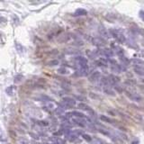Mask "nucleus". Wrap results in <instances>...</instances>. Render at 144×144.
<instances>
[{"instance_id":"nucleus-1","label":"nucleus","mask_w":144,"mask_h":144,"mask_svg":"<svg viewBox=\"0 0 144 144\" xmlns=\"http://www.w3.org/2000/svg\"><path fill=\"white\" fill-rule=\"evenodd\" d=\"M76 104H77V103H76V100L74 98H72L70 96H64L62 97V103L60 106L65 110H68V109L75 108Z\"/></svg>"},{"instance_id":"nucleus-2","label":"nucleus","mask_w":144,"mask_h":144,"mask_svg":"<svg viewBox=\"0 0 144 144\" xmlns=\"http://www.w3.org/2000/svg\"><path fill=\"white\" fill-rule=\"evenodd\" d=\"M109 32H110V35L114 37L118 42H120V43H124L125 42V36L123 35L122 31L119 30V29H110Z\"/></svg>"},{"instance_id":"nucleus-3","label":"nucleus","mask_w":144,"mask_h":144,"mask_svg":"<svg viewBox=\"0 0 144 144\" xmlns=\"http://www.w3.org/2000/svg\"><path fill=\"white\" fill-rule=\"evenodd\" d=\"M126 96H127L128 98H130L132 101H134V102L140 103L142 101V97H141V95H139L138 93L134 92V91H125Z\"/></svg>"},{"instance_id":"nucleus-4","label":"nucleus","mask_w":144,"mask_h":144,"mask_svg":"<svg viewBox=\"0 0 144 144\" xmlns=\"http://www.w3.org/2000/svg\"><path fill=\"white\" fill-rule=\"evenodd\" d=\"M87 119H80V118H72L70 120L71 123L73 126H77V127L86 128L87 126Z\"/></svg>"},{"instance_id":"nucleus-5","label":"nucleus","mask_w":144,"mask_h":144,"mask_svg":"<svg viewBox=\"0 0 144 144\" xmlns=\"http://www.w3.org/2000/svg\"><path fill=\"white\" fill-rule=\"evenodd\" d=\"M92 44L98 48L103 47V46H104L106 44V40H104V38H102L100 36L94 37V38H92Z\"/></svg>"},{"instance_id":"nucleus-6","label":"nucleus","mask_w":144,"mask_h":144,"mask_svg":"<svg viewBox=\"0 0 144 144\" xmlns=\"http://www.w3.org/2000/svg\"><path fill=\"white\" fill-rule=\"evenodd\" d=\"M98 32H99V34L101 35L100 37L104 38V40H106V39H109L111 37L109 31L104 26V25H100V26L98 27Z\"/></svg>"},{"instance_id":"nucleus-7","label":"nucleus","mask_w":144,"mask_h":144,"mask_svg":"<svg viewBox=\"0 0 144 144\" xmlns=\"http://www.w3.org/2000/svg\"><path fill=\"white\" fill-rule=\"evenodd\" d=\"M100 78H101V73H100V71H98V70L93 71L88 77V80L92 83L97 82L98 80H100Z\"/></svg>"},{"instance_id":"nucleus-8","label":"nucleus","mask_w":144,"mask_h":144,"mask_svg":"<svg viewBox=\"0 0 144 144\" xmlns=\"http://www.w3.org/2000/svg\"><path fill=\"white\" fill-rule=\"evenodd\" d=\"M74 60H75V62L77 64V66H86L88 63V60H87V58L84 57V56H81V55L76 56V57L74 58Z\"/></svg>"},{"instance_id":"nucleus-9","label":"nucleus","mask_w":144,"mask_h":144,"mask_svg":"<svg viewBox=\"0 0 144 144\" xmlns=\"http://www.w3.org/2000/svg\"><path fill=\"white\" fill-rule=\"evenodd\" d=\"M114 55V53L112 49H108V48L100 49V56H104V57H106V58H112Z\"/></svg>"},{"instance_id":"nucleus-10","label":"nucleus","mask_w":144,"mask_h":144,"mask_svg":"<svg viewBox=\"0 0 144 144\" xmlns=\"http://www.w3.org/2000/svg\"><path fill=\"white\" fill-rule=\"evenodd\" d=\"M95 65L96 67H101V68H106L108 66V60L104 59V58H100L95 61Z\"/></svg>"},{"instance_id":"nucleus-11","label":"nucleus","mask_w":144,"mask_h":144,"mask_svg":"<svg viewBox=\"0 0 144 144\" xmlns=\"http://www.w3.org/2000/svg\"><path fill=\"white\" fill-rule=\"evenodd\" d=\"M107 78H108L110 86L117 85V83L120 82V77H117V76H115V75H109L107 77Z\"/></svg>"},{"instance_id":"nucleus-12","label":"nucleus","mask_w":144,"mask_h":144,"mask_svg":"<svg viewBox=\"0 0 144 144\" xmlns=\"http://www.w3.org/2000/svg\"><path fill=\"white\" fill-rule=\"evenodd\" d=\"M77 107H78L79 110L85 111V112H88V113H90V114L94 112L93 109L91 108L87 104H86V103H79V104H77Z\"/></svg>"},{"instance_id":"nucleus-13","label":"nucleus","mask_w":144,"mask_h":144,"mask_svg":"<svg viewBox=\"0 0 144 144\" xmlns=\"http://www.w3.org/2000/svg\"><path fill=\"white\" fill-rule=\"evenodd\" d=\"M71 39V36L70 34H61L60 36H59L58 38V42L59 43H65V42H68L69 40Z\"/></svg>"},{"instance_id":"nucleus-14","label":"nucleus","mask_w":144,"mask_h":144,"mask_svg":"<svg viewBox=\"0 0 144 144\" xmlns=\"http://www.w3.org/2000/svg\"><path fill=\"white\" fill-rule=\"evenodd\" d=\"M112 47H113V51H114V53H115L117 56H123V49L121 48L120 46L118 45H114V42L112 43Z\"/></svg>"},{"instance_id":"nucleus-15","label":"nucleus","mask_w":144,"mask_h":144,"mask_svg":"<svg viewBox=\"0 0 144 144\" xmlns=\"http://www.w3.org/2000/svg\"><path fill=\"white\" fill-rule=\"evenodd\" d=\"M132 62L133 63V65L135 66V68H141V69H144V60H141V59H132Z\"/></svg>"},{"instance_id":"nucleus-16","label":"nucleus","mask_w":144,"mask_h":144,"mask_svg":"<svg viewBox=\"0 0 144 144\" xmlns=\"http://www.w3.org/2000/svg\"><path fill=\"white\" fill-rule=\"evenodd\" d=\"M71 115L74 116V118H80V119H87V117L83 113L79 112V111H72Z\"/></svg>"},{"instance_id":"nucleus-17","label":"nucleus","mask_w":144,"mask_h":144,"mask_svg":"<svg viewBox=\"0 0 144 144\" xmlns=\"http://www.w3.org/2000/svg\"><path fill=\"white\" fill-rule=\"evenodd\" d=\"M87 15V11L83 8H77L73 14L74 16H84V15Z\"/></svg>"},{"instance_id":"nucleus-18","label":"nucleus","mask_w":144,"mask_h":144,"mask_svg":"<svg viewBox=\"0 0 144 144\" xmlns=\"http://www.w3.org/2000/svg\"><path fill=\"white\" fill-rule=\"evenodd\" d=\"M99 119H100L102 122H108V123H114V120H113L112 118L108 117L107 115H104V114H101L100 116H99Z\"/></svg>"},{"instance_id":"nucleus-19","label":"nucleus","mask_w":144,"mask_h":144,"mask_svg":"<svg viewBox=\"0 0 144 144\" xmlns=\"http://www.w3.org/2000/svg\"><path fill=\"white\" fill-rule=\"evenodd\" d=\"M77 138H78V136H77L74 132H71L69 134L66 135V139H67L68 141H70V142H73V141H75L77 139Z\"/></svg>"},{"instance_id":"nucleus-20","label":"nucleus","mask_w":144,"mask_h":144,"mask_svg":"<svg viewBox=\"0 0 144 144\" xmlns=\"http://www.w3.org/2000/svg\"><path fill=\"white\" fill-rule=\"evenodd\" d=\"M65 111L66 110L62 107L60 104V106H58V107H56L54 109V113H55V114L58 116H61V115H63V114H65Z\"/></svg>"},{"instance_id":"nucleus-21","label":"nucleus","mask_w":144,"mask_h":144,"mask_svg":"<svg viewBox=\"0 0 144 144\" xmlns=\"http://www.w3.org/2000/svg\"><path fill=\"white\" fill-rule=\"evenodd\" d=\"M50 140H51L52 143L53 144H65L66 143V141L64 139H62V138L60 137H51L50 138Z\"/></svg>"},{"instance_id":"nucleus-22","label":"nucleus","mask_w":144,"mask_h":144,"mask_svg":"<svg viewBox=\"0 0 144 144\" xmlns=\"http://www.w3.org/2000/svg\"><path fill=\"white\" fill-rule=\"evenodd\" d=\"M73 127V124L71 123L70 121L68 122H64L60 124V129H66V130H71V128Z\"/></svg>"},{"instance_id":"nucleus-23","label":"nucleus","mask_w":144,"mask_h":144,"mask_svg":"<svg viewBox=\"0 0 144 144\" xmlns=\"http://www.w3.org/2000/svg\"><path fill=\"white\" fill-rule=\"evenodd\" d=\"M103 91H104V94L108 95V96H115V92H114L110 87H104V88H103Z\"/></svg>"},{"instance_id":"nucleus-24","label":"nucleus","mask_w":144,"mask_h":144,"mask_svg":"<svg viewBox=\"0 0 144 144\" xmlns=\"http://www.w3.org/2000/svg\"><path fill=\"white\" fill-rule=\"evenodd\" d=\"M57 72L60 75H69V74L70 73V70H69V69H67L66 67H61V68H60V69H58Z\"/></svg>"},{"instance_id":"nucleus-25","label":"nucleus","mask_w":144,"mask_h":144,"mask_svg":"<svg viewBox=\"0 0 144 144\" xmlns=\"http://www.w3.org/2000/svg\"><path fill=\"white\" fill-rule=\"evenodd\" d=\"M58 65H60V60L57 59L50 60L47 62V66H49V67H56Z\"/></svg>"},{"instance_id":"nucleus-26","label":"nucleus","mask_w":144,"mask_h":144,"mask_svg":"<svg viewBox=\"0 0 144 144\" xmlns=\"http://www.w3.org/2000/svg\"><path fill=\"white\" fill-rule=\"evenodd\" d=\"M39 100L45 101V102H49V103H51L52 101H53V99H52L50 96H47V95H42V96L39 97Z\"/></svg>"},{"instance_id":"nucleus-27","label":"nucleus","mask_w":144,"mask_h":144,"mask_svg":"<svg viewBox=\"0 0 144 144\" xmlns=\"http://www.w3.org/2000/svg\"><path fill=\"white\" fill-rule=\"evenodd\" d=\"M120 59V61L122 62V64L121 65L122 66H128L130 64V60L127 59V58L125 57V56H121V57H119Z\"/></svg>"},{"instance_id":"nucleus-28","label":"nucleus","mask_w":144,"mask_h":144,"mask_svg":"<svg viewBox=\"0 0 144 144\" xmlns=\"http://www.w3.org/2000/svg\"><path fill=\"white\" fill-rule=\"evenodd\" d=\"M58 54H59V50H58L57 49H52V50H49L47 52V55L50 56V57H55Z\"/></svg>"},{"instance_id":"nucleus-29","label":"nucleus","mask_w":144,"mask_h":144,"mask_svg":"<svg viewBox=\"0 0 144 144\" xmlns=\"http://www.w3.org/2000/svg\"><path fill=\"white\" fill-rule=\"evenodd\" d=\"M82 138H83V140H85L86 141H87V142H92V141H93V138L91 137L89 134H87V133H83L82 135Z\"/></svg>"},{"instance_id":"nucleus-30","label":"nucleus","mask_w":144,"mask_h":144,"mask_svg":"<svg viewBox=\"0 0 144 144\" xmlns=\"http://www.w3.org/2000/svg\"><path fill=\"white\" fill-rule=\"evenodd\" d=\"M37 123H38L40 126H42V127H47V126L50 125V122H49L48 121H46V120L38 121V122H37Z\"/></svg>"},{"instance_id":"nucleus-31","label":"nucleus","mask_w":144,"mask_h":144,"mask_svg":"<svg viewBox=\"0 0 144 144\" xmlns=\"http://www.w3.org/2000/svg\"><path fill=\"white\" fill-rule=\"evenodd\" d=\"M14 89H15V87H14V86H10V87H8L5 89V92H6V94L8 95V96H13Z\"/></svg>"},{"instance_id":"nucleus-32","label":"nucleus","mask_w":144,"mask_h":144,"mask_svg":"<svg viewBox=\"0 0 144 144\" xmlns=\"http://www.w3.org/2000/svg\"><path fill=\"white\" fill-rule=\"evenodd\" d=\"M134 72L140 76H144V69L141 68H134Z\"/></svg>"},{"instance_id":"nucleus-33","label":"nucleus","mask_w":144,"mask_h":144,"mask_svg":"<svg viewBox=\"0 0 144 144\" xmlns=\"http://www.w3.org/2000/svg\"><path fill=\"white\" fill-rule=\"evenodd\" d=\"M64 52H65L66 54H68V55H76V54L77 53V50H72V49H67V50H65Z\"/></svg>"},{"instance_id":"nucleus-34","label":"nucleus","mask_w":144,"mask_h":144,"mask_svg":"<svg viewBox=\"0 0 144 144\" xmlns=\"http://www.w3.org/2000/svg\"><path fill=\"white\" fill-rule=\"evenodd\" d=\"M89 97H90L91 99H94V100H98V99H101V96H98L97 94H96V93H89Z\"/></svg>"},{"instance_id":"nucleus-35","label":"nucleus","mask_w":144,"mask_h":144,"mask_svg":"<svg viewBox=\"0 0 144 144\" xmlns=\"http://www.w3.org/2000/svg\"><path fill=\"white\" fill-rule=\"evenodd\" d=\"M87 56H88V58H90V59H95V58H96L94 50H87Z\"/></svg>"},{"instance_id":"nucleus-36","label":"nucleus","mask_w":144,"mask_h":144,"mask_svg":"<svg viewBox=\"0 0 144 144\" xmlns=\"http://www.w3.org/2000/svg\"><path fill=\"white\" fill-rule=\"evenodd\" d=\"M15 48H16V50H17V51L18 52H20V53H22L23 51H24V47L22 46V44H20V43H15Z\"/></svg>"},{"instance_id":"nucleus-37","label":"nucleus","mask_w":144,"mask_h":144,"mask_svg":"<svg viewBox=\"0 0 144 144\" xmlns=\"http://www.w3.org/2000/svg\"><path fill=\"white\" fill-rule=\"evenodd\" d=\"M29 135L32 137V139H34V141H38L39 140H40V136L37 135L36 133H34V132H29Z\"/></svg>"},{"instance_id":"nucleus-38","label":"nucleus","mask_w":144,"mask_h":144,"mask_svg":"<svg viewBox=\"0 0 144 144\" xmlns=\"http://www.w3.org/2000/svg\"><path fill=\"white\" fill-rule=\"evenodd\" d=\"M75 97L77 101H81V103H85L86 101H87V98L83 96H78V95H77V96H75Z\"/></svg>"},{"instance_id":"nucleus-39","label":"nucleus","mask_w":144,"mask_h":144,"mask_svg":"<svg viewBox=\"0 0 144 144\" xmlns=\"http://www.w3.org/2000/svg\"><path fill=\"white\" fill-rule=\"evenodd\" d=\"M73 45H76V46H83V45H84V43H83L82 41H80L79 39H77V40L74 41V42H73Z\"/></svg>"},{"instance_id":"nucleus-40","label":"nucleus","mask_w":144,"mask_h":144,"mask_svg":"<svg viewBox=\"0 0 144 144\" xmlns=\"http://www.w3.org/2000/svg\"><path fill=\"white\" fill-rule=\"evenodd\" d=\"M114 90H115L116 92H118V93H122V91H123V88H122V87H121V86H118V85H114Z\"/></svg>"},{"instance_id":"nucleus-41","label":"nucleus","mask_w":144,"mask_h":144,"mask_svg":"<svg viewBox=\"0 0 144 144\" xmlns=\"http://www.w3.org/2000/svg\"><path fill=\"white\" fill-rule=\"evenodd\" d=\"M23 78H24L23 75H17L16 77H15V83H20L21 81L23 80Z\"/></svg>"},{"instance_id":"nucleus-42","label":"nucleus","mask_w":144,"mask_h":144,"mask_svg":"<svg viewBox=\"0 0 144 144\" xmlns=\"http://www.w3.org/2000/svg\"><path fill=\"white\" fill-rule=\"evenodd\" d=\"M0 141H5V136L3 130L0 128Z\"/></svg>"},{"instance_id":"nucleus-43","label":"nucleus","mask_w":144,"mask_h":144,"mask_svg":"<svg viewBox=\"0 0 144 144\" xmlns=\"http://www.w3.org/2000/svg\"><path fill=\"white\" fill-rule=\"evenodd\" d=\"M42 110H43L44 112H46V113H50V110L47 107V106H43V107H42Z\"/></svg>"},{"instance_id":"nucleus-44","label":"nucleus","mask_w":144,"mask_h":144,"mask_svg":"<svg viewBox=\"0 0 144 144\" xmlns=\"http://www.w3.org/2000/svg\"><path fill=\"white\" fill-rule=\"evenodd\" d=\"M140 16H141V18L144 20V11H141L140 12Z\"/></svg>"},{"instance_id":"nucleus-45","label":"nucleus","mask_w":144,"mask_h":144,"mask_svg":"<svg viewBox=\"0 0 144 144\" xmlns=\"http://www.w3.org/2000/svg\"><path fill=\"white\" fill-rule=\"evenodd\" d=\"M140 88L141 89V91H143L144 92V86H140Z\"/></svg>"},{"instance_id":"nucleus-46","label":"nucleus","mask_w":144,"mask_h":144,"mask_svg":"<svg viewBox=\"0 0 144 144\" xmlns=\"http://www.w3.org/2000/svg\"><path fill=\"white\" fill-rule=\"evenodd\" d=\"M43 144H53V143H48V142H45V143H43Z\"/></svg>"},{"instance_id":"nucleus-47","label":"nucleus","mask_w":144,"mask_h":144,"mask_svg":"<svg viewBox=\"0 0 144 144\" xmlns=\"http://www.w3.org/2000/svg\"><path fill=\"white\" fill-rule=\"evenodd\" d=\"M104 144H108V143H106V142H104Z\"/></svg>"}]
</instances>
